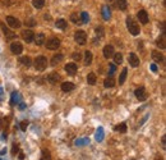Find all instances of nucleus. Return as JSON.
Wrapping results in <instances>:
<instances>
[{
    "mask_svg": "<svg viewBox=\"0 0 166 160\" xmlns=\"http://www.w3.org/2000/svg\"><path fill=\"white\" fill-rule=\"evenodd\" d=\"M0 28H1L3 33L7 36V38H15V33H14V32H12L10 29L8 28L5 24H4V22H0Z\"/></svg>",
    "mask_w": 166,
    "mask_h": 160,
    "instance_id": "1a4fd4ad",
    "label": "nucleus"
},
{
    "mask_svg": "<svg viewBox=\"0 0 166 160\" xmlns=\"http://www.w3.org/2000/svg\"><path fill=\"white\" fill-rule=\"evenodd\" d=\"M87 144H89L88 138H83V140H77L75 141V145L77 146H82V145H87Z\"/></svg>",
    "mask_w": 166,
    "mask_h": 160,
    "instance_id": "e433bc0d",
    "label": "nucleus"
},
{
    "mask_svg": "<svg viewBox=\"0 0 166 160\" xmlns=\"http://www.w3.org/2000/svg\"><path fill=\"white\" fill-rule=\"evenodd\" d=\"M40 160H51V155L48 150H42V154H41V159Z\"/></svg>",
    "mask_w": 166,
    "mask_h": 160,
    "instance_id": "f704fd0d",
    "label": "nucleus"
},
{
    "mask_svg": "<svg viewBox=\"0 0 166 160\" xmlns=\"http://www.w3.org/2000/svg\"><path fill=\"white\" fill-rule=\"evenodd\" d=\"M7 23L9 24L10 27H13V28H19L20 27L19 19H17V18H14V17H12V15L7 17Z\"/></svg>",
    "mask_w": 166,
    "mask_h": 160,
    "instance_id": "9d476101",
    "label": "nucleus"
},
{
    "mask_svg": "<svg viewBox=\"0 0 166 160\" xmlns=\"http://www.w3.org/2000/svg\"><path fill=\"white\" fill-rule=\"evenodd\" d=\"M18 151H19V145L18 144H13V147H12V155L13 156H15Z\"/></svg>",
    "mask_w": 166,
    "mask_h": 160,
    "instance_id": "4c0bfd02",
    "label": "nucleus"
},
{
    "mask_svg": "<svg viewBox=\"0 0 166 160\" xmlns=\"http://www.w3.org/2000/svg\"><path fill=\"white\" fill-rule=\"evenodd\" d=\"M27 127H28V120H22V122H20V129L24 132L26 129H27Z\"/></svg>",
    "mask_w": 166,
    "mask_h": 160,
    "instance_id": "ea45409f",
    "label": "nucleus"
},
{
    "mask_svg": "<svg viewBox=\"0 0 166 160\" xmlns=\"http://www.w3.org/2000/svg\"><path fill=\"white\" fill-rule=\"evenodd\" d=\"M46 80H48V81L50 82V83H53V85H54V83H56L58 81H60V76H59L58 73H50Z\"/></svg>",
    "mask_w": 166,
    "mask_h": 160,
    "instance_id": "a211bd4d",
    "label": "nucleus"
},
{
    "mask_svg": "<svg viewBox=\"0 0 166 160\" xmlns=\"http://www.w3.org/2000/svg\"><path fill=\"white\" fill-rule=\"evenodd\" d=\"M10 51L13 54H15V55H19L20 53L23 51V46H22V44L20 42H13V44L10 45Z\"/></svg>",
    "mask_w": 166,
    "mask_h": 160,
    "instance_id": "6e6552de",
    "label": "nucleus"
},
{
    "mask_svg": "<svg viewBox=\"0 0 166 160\" xmlns=\"http://www.w3.org/2000/svg\"><path fill=\"white\" fill-rule=\"evenodd\" d=\"M92 53L91 51H86V57H84V64L86 66H91L92 64Z\"/></svg>",
    "mask_w": 166,
    "mask_h": 160,
    "instance_id": "cd10ccee",
    "label": "nucleus"
},
{
    "mask_svg": "<svg viewBox=\"0 0 166 160\" xmlns=\"http://www.w3.org/2000/svg\"><path fill=\"white\" fill-rule=\"evenodd\" d=\"M101 13H102V17H104L105 21H109L110 17H111V12H110V7L109 5H104V7H102Z\"/></svg>",
    "mask_w": 166,
    "mask_h": 160,
    "instance_id": "f3484780",
    "label": "nucleus"
},
{
    "mask_svg": "<svg viewBox=\"0 0 166 160\" xmlns=\"http://www.w3.org/2000/svg\"><path fill=\"white\" fill-rule=\"evenodd\" d=\"M36 42V45L37 46H41V45H44L45 44V35L44 33H38L37 36H35V40H33Z\"/></svg>",
    "mask_w": 166,
    "mask_h": 160,
    "instance_id": "6ab92c4d",
    "label": "nucleus"
},
{
    "mask_svg": "<svg viewBox=\"0 0 166 160\" xmlns=\"http://www.w3.org/2000/svg\"><path fill=\"white\" fill-rule=\"evenodd\" d=\"M63 58H64V57H63L61 54H56V55H54V57L51 58V66H53V67L58 66V64L63 60Z\"/></svg>",
    "mask_w": 166,
    "mask_h": 160,
    "instance_id": "aec40b11",
    "label": "nucleus"
},
{
    "mask_svg": "<svg viewBox=\"0 0 166 160\" xmlns=\"http://www.w3.org/2000/svg\"><path fill=\"white\" fill-rule=\"evenodd\" d=\"M104 86H105V87H106V88H110V87H114V86H115V80L113 78V77H111V76H110V77H107V78H106V80H105V83H104Z\"/></svg>",
    "mask_w": 166,
    "mask_h": 160,
    "instance_id": "5701e85b",
    "label": "nucleus"
},
{
    "mask_svg": "<svg viewBox=\"0 0 166 160\" xmlns=\"http://www.w3.org/2000/svg\"><path fill=\"white\" fill-rule=\"evenodd\" d=\"M5 151H7V149H3L1 153H0V155H4V154H5Z\"/></svg>",
    "mask_w": 166,
    "mask_h": 160,
    "instance_id": "de8ad7c7",
    "label": "nucleus"
},
{
    "mask_svg": "<svg viewBox=\"0 0 166 160\" xmlns=\"http://www.w3.org/2000/svg\"><path fill=\"white\" fill-rule=\"evenodd\" d=\"M48 67V59H46L45 57H37L35 59V68H36V71L38 72H42V71H45V68Z\"/></svg>",
    "mask_w": 166,
    "mask_h": 160,
    "instance_id": "f03ea898",
    "label": "nucleus"
},
{
    "mask_svg": "<svg viewBox=\"0 0 166 160\" xmlns=\"http://www.w3.org/2000/svg\"><path fill=\"white\" fill-rule=\"evenodd\" d=\"M161 146H162V149H166V136H162L161 138Z\"/></svg>",
    "mask_w": 166,
    "mask_h": 160,
    "instance_id": "37998d69",
    "label": "nucleus"
},
{
    "mask_svg": "<svg viewBox=\"0 0 166 160\" xmlns=\"http://www.w3.org/2000/svg\"><path fill=\"white\" fill-rule=\"evenodd\" d=\"M115 72H116V67H115V64H110V72H109V74L113 76Z\"/></svg>",
    "mask_w": 166,
    "mask_h": 160,
    "instance_id": "a19ab883",
    "label": "nucleus"
},
{
    "mask_svg": "<svg viewBox=\"0 0 166 160\" xmlns=\"http://www.w3.org/2000/svg\"><path fill=\"white\" fill-rule=\"evenodd\" d=\"M32 4L35 8H37V9H41V8L45 5V0H32Z\"/></svg>",
    "mask_w": 166,
    "mask_h": 160,
    "instance_id": "c85d7f7f",
    "label": "nucleus"
},
{
    "mask_svg": "<svg viewBox=\"0 0 166 160\" xmlns=\"http://www.w3.org/2000/svg\"><path fill=\"white\" fill-rule=\"evenodd\" d=\"M18 97H19V95H18V92H17V91H14L12 94V99H10V104H12V105L18 104V102H17V101H18Z\"/></svg>",
    "mask_w": 166,
    "mask_h": 160,
    "instance_id": "72a5a7b5",
    "label": "nucleus"
},
{
    "mask_svg": "<svg viewBox=\"0 0 166 160\" xmlns=\"http://www.w3.org/2000/svg\"><path fill=\"white\" fill-rule=\"evenodd\" d=\"M19 159H20V160H23V159H24V154L22 153V151L19 153Z\"/></svg>",
    "mask_w": 166,
    "mask_h": 160,
    "instance_id": "49530a36",
    "label": "nucleus"
},
{
    "mask_svg": "<svg viewBox=\"0 0 166 160\" xmlns=\"http://www.w3.org/2000/svg\"><path fill=\"white\" fill-rule=\"evenodd\" d=\"M134 95H135V97H137L139 101H144V100H147V97H148V94L146 92V88L144 87L137 88L134 91Z\"/></svg>",
    "mask_w": 166,
    "mask_h": 160,
    "instance_id": "20e7f679",
    "label": "nucleus"
},
{
    "mask_svg": "<svg viewBox=\"0 0 166 160\" xmlns=\"http://www.w3.org/2000/svg\"><path fill=\"white\" fill-rule=\"evenodd\" d=\"M151 71H152V72H157V66H156L155 63L151 64Z\"/></svg>",
    "mask_w": 166,
    "mask_h": 160,
    "instance_id": "c03bdc74",
    "label": "nucleus"
},
{
    "mask_svg": "<svg viewBox=\"0 0 166 160\" xmlns=\"http://www.w3.org/2000/svg\"><path fill=\"white\" fill-rule=\"evenodd\" d=\"M137 18H138V21H139V22L142 23V24H147L148 21H150V18H148V13L144 10V9H140V10L138 12Z\"/></svg>",
    "mask_w": 166,
    "mask_h": 160,
    "instance_id": "39448f33",
    "label": "nucleus"
},
{
    "mask_svg": "<svg viewBox=\"0 0 166 160\" xmlns=\"http://www.w3.org/2000/svg\"><path fill=\"white\" fill-rule=\"evenodd\" d=\"M129 63H130L132 67L137 68V67L139 66V58H138L134 53H130V54H129Z\"/></svg>",
    "mask_w": 166,
    "mask_h": 160,
    "instance_id": "4468645a",
    "label": "nucleus"
},
{
    "mask_svg": "<svg viewBox=\"0 0 166 160\" xmlns=\"http://www.w3.org/2000/svg\"><path fill=\"white\" fill-rule=\"evenodd\" d=\"M151 57H152V60L153 62H156V63H162L164 62V55L160 53V51H152V54H151Z\"/></svg>",
    "mask_w": 166,
    "mask_h": 160,
    "instance_id": "ddd939ff",
    "label": "nucleus"
},
{
    "mask_svg": "<svg viewBox=\"0 0 166 160\" xmlns=\"http://www.w3.org/2000/svg\"><path fill=\"white\" fill-rule=\"evenodd\" d=\"M36 23L37 22L33 18H28V19H26V22H24V24L27 26V27H35Z\"/></svg>",
    "mask_w": 166,
    "mask_h": 160,
    "instance_id": "c9c22d12",
    "label": "nucleus"
},
{
    "mask_svg": "<svg viewBox=\"0 0 166 160\" xmlns=\"http://www.w3.org/2000/svg\"><path fill=\"white\" fill-rule=\"evenodd\" d=\"M116 5H118L119 9L124 12L128 8V3H127V0H116Z\"/></svg>",
    "mask_w": 166,
    "mask_h": 160,
    "instance_id": "b1692460",
    "label": "nucleus"
},
{
    "mask_svg": "<svg viewBox=\"0 0 166 160\" xmlns=\"http://www.w3.org/2000/svg\"><path fill=\"white\" fill-rule=\"evenodd\" d=\"M77 64L75 63H68L67 66H65V72L68 73L69 76H74L75 73H77Z\"/></svg>",
    "mask_w": 166,
    "mask_h": 160,
    "instance_id": "9b49d317",
    "label": "nucleus"
},
{
    "mask_svg": "<svg viewBox=\"0 0 166 160\" xmlns=\"http://www.w3.org/2000/svg\"><path fill=\"white\" fill-rule=\"evenodd\" d=\"M55 26H56L58 28H60V29H65L68 27V23H67V21L65 19H58L56 22H55Z\"/></svg>",
    "mask_w": 166,
    "mask_h": 160,
    "instance_id": "4be33fe9",
    "label": "nucleus"
},
{
    "mask_svg": "<svg viewBox=\"0 0 166 160\" xmlns=\"http://www.w3.org/2000/svg\"><path fill=\"white\" fill-rule=\"evenodd\" d=\"M72 57H73V59L75 60V62H79L80 58H82V55H80L79 51H75V53H73V55H72Z\"/></svg>",
    "mask_w": 166,
    "mask_h": 160,
    "instance_id": "58836bf2",
    "label": "nucleus"
},
{
    "mask_svg": "<svg viewBox=\"0 0 166 160\" xmlns=\"http://www.w3.org/2000/svg\"><path fill=\"white\" fill-rule=\"evenodd\" d=\"M59 46H60V40H59V38H50V40L46 42V47L50 50H58Z\"/></svg>",
    "mask_w": 166,
    "mask_h": 160,
    "instance_id": "423d86ee",
    "label": "nucleus"
},
{
    "mask_svg": "<svg viewBox=\"0 0 166 160\" xmlns=\"http://www.w3.org/2000/svg\"><path fill=\"white\" fill-rule=\"evenodd\" d=\"M96 82H97L96 74H95V73H89V74L87 76V83L91 85V86H93V85H96Z\"/></svg>",
    "mask_w": 166,
    "mask_h": 160,
    "instance_id": "412c9836",
    "label": "nucleus"
},
{
    "mask_svg": "<svg viewBox=\"0 0 166 160\" xmlns=\"http://www.w3.org/2000/svg\"><path fill=\"white\" fill-rule=\"evenodd\" d=\"M80 21H82V23H88L89 22V17H88V13L86 12H82L80 13Z\"/></svg>",
    "mask_w": 166,
    "mask_h": 160,
    "instance_id": "473e14b6",
    "label": "nucleus"
},
{
    "mask_svg": "<svg viewBox=\"0 0 166 160\" xmlns=\"http://www.w3.org/2000/svg\"><path fill=\"white\" fill-rule=\"evenodd\" d=\"M74 40H75L77 44L84 45L86 44V41H87V33L84 31H77L75 35H74Z\"/></svg>",
    "mask_w": 166,
    "mask_h": 160,
    "instance_id": "7ed1b4c3",
    "label": "nucleus"
},
{
    "mask_svg": "<svg viewBox=\"0 0 166 160\" xmlns=\"http://www.w3.org/2000/svg\"><path fill=\"white\" fill-rule=\"evenodd\" d=\"M156 45L160 47V49H165L166 47V35H165V32L161 35V36L157 38V41H156Z\"/></svg>",
    "mask_w": 166,
    "mask_h": 160,
    "instance_id": "2eb2a0df",
    "label": "nucleus"
},
{
    "mask_svg": "<svg viewBox=\"0 0 166 160\" xmlns=\"http://www.w3.org/2000/svg\"><path fill=\"white\" fill-rule=\"evenodd\" d=\"M127 74H128V69L124 68L120 73V76H119V85H123L125 82V78H127Z\"/></svg>",
    "mask_w": 166,
    "mask_h": 160,
    "instance_id": "bb28decb",
    "label": "nucleus"
},
{
    "mask_svg": "<svg viewBox=\"0 0 166 160\" xmlns=\"http://www.w3.org/2000/svg\"><path fill=\"white\" fill-rule=\"evenodd\" d=\"M75 86L72 83V82H63L61 83V90L64 92H70V91H73Z\"/></svg>",
    "mask_w": 166,
    "mask_h": 160,
    "instance_id": "dca6fc26",
    "label": "nucleus"
},
{
    "mask_svg": "<svg viewBox=\"0 0 166 160\" xmlns=\"http://www.w3.org/2000/svg\"><path fill=\"white\" fill-rule=\"evenodd\" d=\"M114 47L111 45H106L104 47V57L106 59H110V58H113V55H114Z\"/></svg>",
    "mask_w": 166,
    "mask_h": 160,
    "instance_id": "f8f14e48",
    "label": "nucleus"
},
{
    "mask_svg": "<svg viewBox=\"0 0 166 160\" xmlns=\"http://www.w3.org/2000/svg\"><path fill=\"white\" fill-rule=\"evenodd\" d=\"M70 21L73 23H78V24H82V21H80V17H78V14H77V13H73V14L70 15Z\"/></svg>",
    "mask_w": 166,
    "mask_h": 160,
    "instance_id": "c756f323",
    "label": "nucleus"
},
{
    "mask_svg": "<svg viewBox=\"0 0 166 160\" xmlns=\"http://www.w3.org/2000/svg\"><path fill=\"white\" fill-rule=\"evenodd\" d=\"M114 131L120 132V133H125V132H127V124H125V123L118 124V126H115V127H114Z\"/></svg>",
    "mask_w": 166,
    "mask_h": 160,
    "instance_id": "a878e982",
    "label": "nucleus"
},
{
    "mask_svg": "<svg viewBox=\"0 0 166 160\" xmlns=\"http://www.w3.org/2000/svg\"><path fill=\"white\" fill-rule=\"evenodd\" d=\"M24 108H26V104H23V102H22V104H19V109H20V110H23Z\"/></svg>",
    "mask_w": 166,
    "mask_h": 160,
    "instance_id": "a18cd8bd",
    "label": "nucleus"
},
{
    "mask_svg": "<svg viewBox=\"0 0 166 160\" xmlns=\"http://www.w3.org/2000/svg\"><path fill=\"white\" fill-rule=\"evenodd\" d=\"M19 62L20 63H22L23 64V66H26V67H29V66H31V58H29V57H22V58H20L19 59Z\"/></svg>",
    "mask_w": 166,
    "mask_h": 160,
    "instance_id": "7c9ffc66",
    "label": "nucleus"
},
{
    "mask_svg": "<svg viewBox=\"0 0 166 160\" xmlns=\"http://www.w3.org/2000/svg\"><path fill=\"white\" fill-rule=\"evenodd\" d=\"M22 37L27 44H29V42H32L35 40V33L32 31H29V29H26V31H22Z\"/></svg>",
    "mask_w": 166,
    "mask_h": 160,
    "instance_id": "0eeeda50",
    "label": "nucleus"
},
{
    "mask_svg": "<svg viewBox=\"0 0 166 160\" xmlns=\"http://www.w3.org/2000/svg\"><path fill=\"white\" fill-rule=\"evenodd\" d=\"M102 140H104V128L102 127H99L96 131V141L101 142Z\"/></svg>",
    "mask_w": 166,
    "mask_h": 160,
    "instance_id": "393cba45",
    "label": "nucleus"
},
{
    "mask_svg": "<svg viewBox=\"0 0 166 160\" xmlns=\"http://www.w3.org/2000/svg\"><path fill=\"white\" fill-rule=\"evenodd\" d=\"M96 35L104 36V28H102V27H97V28H96Z\"/></svg>",
    "mask_w": 166,
    "mask_h": 160,
    "instance_id": "79ce46f5",
    "label": "nucleus"
},
{
    "mask_svg": "<svg viewBox=\"0 0 166 160\" xmlns=\"http://www.w3.org/2000/svg\"><path fill=\"white\" fill-rule=\"evenodd\" d=\"M113 57H114V62H115V64H121V63H123V55H121L120 53L114 54Z\"/></svg>",
    "mask_w": 166,
    "mask_h": 160,
    "instance_id": "2f4dec72",
    "label": "nucleus"
},
{
    "mask_svg": "<svg viewBox=\"0 0 166 160\" xmlns=\"http://www.w3.org/2000/svg\"><path fill=\"white\" fill-rule=\"evenodd\" d=\"M156 160H162V158H161V156H157V158H156Z\"/></svg>",
    "mask_w": 166,
    "mask_h": 160,
    "instance_id": "09e8293b",
    "label": "nucleus"
},
{
    "mask_svg": "<svg viewBox=\"0 0 166 160\" xmlns=\"http://www.w3.org/2000/svg\"><path fill=\"white\" fill-rule=\"evenodd\" d=\"M127 27H128V31H129L133 36H137V35H139V24L135 22V21H133L130 18V17H128L127 18Z\"/></svg>",
    "mask_w": 166,
    "mask_h": 160,
    "instance_id": "f257e3e1",
    "label": "nucleus"
}]
</instances>
